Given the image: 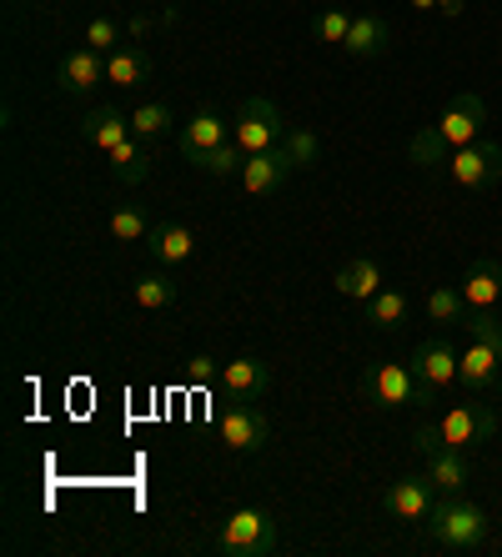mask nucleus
I'll return each mask as SVG.
<instances>
[{"label": "nucleus", "instance_id": "nucleus-1", "mask_svg": "<svg viewBox=\"0 0 502 557\" xmlns=\"http://www.w3.org/2000/svg\"><path fill=\"white\" fill-rule=\"evenodd\" d=\"M482 126H488V101H482L477 91H463L438 116V126H427V131H417L413 136V161L417 166H442L457 146L477 141Z\"/></svg>", "mask_w": 502, "mask_h": 557}, {"label": "nucleus", "instance_id": "nucleus-2", "mask_svg": "<svg viewBox=\"0 0 502 557\" xmlns=\"http://www.w3.org/2000/svg\"><path fill=\"white\" fill-rule=\"evenodd\" d=\"M467 347L457 357V387L467 397H488L502 382V317L498 311H467Z\"/></svg>", "mask_w": 502, "mask_h": 557}, {"label": "nucleus", "instance_id": "nucleus-3", "mask_svg": "<svg viewBox=\"0 0 502 557\" xmlns=\"http://www.w3.org/2000/svg\"><path fill=\"white\" fill-rule=\"evenodd\" d=\"M427 532H432V543H438L442 553H473V547L488 543L492 522H488V512H482L477 503H467L463 493L457 497L438 493V503H432V512H427Z\"/></svg>", "mask_w": 502, "mask_h": 557}, {"label": "nucleus", "instance_id": "nucleus-4", "mask_svg": "<svg viewBox=\"0 0 502 557\" xmlns=\"http://www.w3.org/2000/svg\"><path fill=\"white\" fill-rule=\"evenodd\" d=\"M221 557H271L277 553V522L261 507H236L232 518L217 528Z\"/></svg>", "mask_w": 502, "mask_h": 557}, {"label": "nucleus", "instance_id": "nucleus-5", "mask_svg": "<svg viewBox=\"0 0 502 557\" xmlns=\"http://www.w3.org/2000/svg\"><path fill=\"white\" fill-rule=\"evenodd\" d=\"M286 121L282 111H277V101H267V96H246L242 111H236L232 121V141L242 146V156H257V151H277V146L286 141Z\"/></svg>", "mask_w": 502, "mask_h": 557}, {"label": "nucleus", "instance_id": "nucleus-6", "mask_svg": "<svg viewBox=\"0 0 502 557\" xmlns=\"http://www.w3.org/2000/svg\"><path fill=\"white\" fill-rule=\"evenodd\" d=\"M432 432H438V447L473 453V447H482V442L498 437V412H488V407H477L473 397H467V403H452L448 412L432 422Z\"/></svg>", "mask_w": 502, "mask_h": 557}, {"label": "nucleus", "instance_id": "nucleus-7", "mask_svg": "<svg viewBox=\"0 0 502 557\" xmlns=\"http://www.w3.org/2000/svg\"><path fill=\"white\" fill-rule=\"evenodd\" d=\"M362 403L382 407V412H397V407H423V387H417V372L407 362H377L362 372Z\"/></svg>", "mask_w": 502, "mask_h": 557}, {"label": "nucleus", "instance_id": "nucleus-8", "mask_svg": "<svg viewBox=\"0 0 502 557\" xmlns=\"http://www.w3.org/2000/svg\"><path fill=\"white\" fill-rule=\"evenodd\" d=\"M457 357H463V351L452 347L448 337L417 342L413 372H417V387H423V403H438V397H448V392L457 387Z\"/></svg>", "mask_w": 502, "mask_h": 557}, {"label": "nucleus", "instance_id": "nucleus-9", "mask_svg": "<svg viewBox=\"0 0 502 557\" xmlns=\"http://www.w3.org/2000/svg\"><path fill=\"white\" fill-rule=\"evenodd\" d=\"M442 166H448V176L463 186V191H488V186L502 182V146L477 136V141L457 146Z\"/></svg>", "mask_w": 502, "mask_h": 557}, {"label": "nucleus", "instance_id": "nucleus-10", "mask_svg": "<svg viewBox=\"0 0 502 557\" xmlns=\"http://www.w3.org/2000/svg\"><path fill=\"white\" fill-rule=\"evenodd\" d=\"M221 442H226L232 453H261V447L271 442L267 412H261V407H252V403L226 407V412H221Z\"/></svg>", "mask_w": 502, "mask_h": 557}, {"label": "nucleus", "instance_id": "nucleus-11", "mask_svg": "<svg viewBox=\"0 0 502 557\" xmlns=\"http://www.w3.org/2000/svg\"><path fill=\"white\" fill-rule=\"evenodd\" d=\"M432 503H438V487H432V478H427V472H423V478H397L382 493V507L392 512V518H402V522H427Z\"/></svg>", "mask_w": 502, "mask_h": 557}, {"label": "nucleus", "instance_id": "nucleus-12", "mask_svg": "<svg viewBox=\"0 0 502 557\" xmlns=\"http://www.w3.org/2000/svg\"><path fill=\"white\" fill-rule=\"evenodd\" d=\"M106 81V55L90 51V46H76V51H65L61 65H56V86L65 96H90L96 86Z\"/></svg>", "mask_w": 502, "mask_h": 557}, {"label": "nucleus", "instance_id": "nucleus-13", "mask_svg": "<svg viewBox=\"0 0 502 557\" xmlns=\"http://www.w3.org/2000/svg\"><path fill=\"white\" fill-rule=\"evenodd\" d=\"M292 171H296V161L286 156V146H277V151L246 156V166H242V176H236V182H242L246 196H267V191H277Z\"/></svg>", "mask_w": 502, "mask_h": 557}, {"label": "nucleus", "instance_id": "nucleus-14", "mask_svg": "<svg viewBox=\"0 0 502 557\" xmlns=\"http://www.w3.org/2000/svg\"><path fill=\"white\" fill-rule=\"evenodd\" d=\"M221 141H232V126H226V121H221L211 106H201V111H196V116L181 126V156H186L192 166H201V156L217 151Z\"/></svg>", "mask_w": 502, "mask_h": 557}, {"label": "nucleus", "instance_id": "nucleus-15", "mask_svg": "<svg viewBox=\"0 0 502 557\" xmlns=\"http://www.w3.org/2000/svg\"><path fill=\"white\" fill-rule=\"evenodd\" d=\"M267 387H271V376H267L261 357H232V362H221V392H226L232 403H257Z\"/></svg>", "mask_w": 502, "mask_h": 557}, {"label": "nucleus", "instance_id": "nucleus-16", "mask_svg": "<svg viewBox=\"0 0 502 557\" xmlns=\"http://www.w3.org/2000/svg\"><path fill=\"white\" fill-rule=\"evenodd\" d=\"M463 301L467 311H498L502 307V261L477 257L463 276Z\"/></svg>", "mask_w": 502, "mask_h": 557}, {"label": "nucleus", "instance_id": "nucleus-17", "mask_svg": "<svg viewBox=\"0 0 502 557\" xmlns=\"http://www.w3.org/2000/svg\"><path fill=\"white\" fill-rule=\"evenodd\" d=\"M382 267H377L372 257H352V261H342L336 267V276H332V286H336V297H347V301H372L377 292H382Z\"/></svg>", "mask_w": 502, "mask_h": 557}, {"label": "nucleus", "instance_id": "nucleus-18", "mask_svg": "<svg viewBox=\"0 0 502 557\" xmlns=\"http://www.w3.org/2000/svg\"><path fill=\"white\" fill-rule=\"evenodd\" d=\"M342 51L362 55V61H372V55H387V51H392V26H387L377 11L352 15V30H347V46H342Z\"/></svg>", "mask_w": 502, "mask_h": 557}, {"label": "nucleus", "instance_id": "nucleus-19", "mask_svg": "<svg viewBox=\"0 0 502 557\" xmlns=\"http://www.w3.org/2000/svg\"><path fill=\"white\" fill-rule=\"evenodd\" d=\"M106 81H111L117 91H136L142 81H151V55H146L142 46L121 40L117 51L106 55Z\"/></svg>", "mask_w": 502, "mask_h": 557}, {"label": "nucleus", "instance_id": "nucleus-20", "mask_svg": "<svg viewBox=\"0 0 502 557\" xmlns=\"http://www.w3.org/2000/svg\"><path fill=\"white\" fill-rule=\"evenodd\" d=\"M427 478H432V487H438L442 497L467 493V482H473V472H467V453H452V447H438V453L427 457Z\"/></svg>", "mask_w": 502, "mask_h": 557}, {"label": "nucleus", "instance_id": "nucleus-21", "mask_svg": "<svg viewBox=\"0 0 502 557\" xmlns=\"http://www.w3.org/2000/svg\"><path fill=\"white\" fill-rule=\"evenodd\" d=\"M81 136H86L96 151H111V146H121L131 136V116H121L117 106H96V111L81 121Z\"/></svg>", "mask_w": 502, "mask_h": 557}, {"label": "nucleus", "instance_id": "nucleus-22", "mask_svg": "<svg viewBox=\"0 0 502 557\" xmlns=\"http://www.w3.org/2000/svg\"><path fill=\"white\" fill-rule=\"evenodd\" d=\"M176 297H181V286L167 272H142L131 282V301L142 311H167V307H176Z\"/></svg>", "mask_w": 502, "mask_h": 557}, {"label": "nucleus", "instance_id": "nucleus-23", "mask_svg": "<svg viewBox=\"0 0 502 557\" xmlns=\"http://www.w3.org/2000/svg\"><path fill=\"white\" fill-rule=\"evenodd\" d=\"M362 317H367L377 332H397V326L407 322V292H397V286H382L372 301H362Z\"/></svg>", "mask_w": 502, "mask_h": 557}, {"label": "nucleus", "instance_id": "nucleus-24", "mask_svg": "<svg viewBox=\"0 0 502 557\" xmlns=\"http://www.w3.org/2000/svg\"><path fill=\"white\" fill-rule=\"evenodd\" d=\"M111 171H117V182H126V186H142L146 176H151V161H146V141L142 136H126L121 146H111Z\"/></svg>", "mask_w": 502, "mask_h": 557}, {"label": "nucleus", "instance_id": "nucleus-25", "mask_svg": "<svg viewBox=\"0 0 502 557\" xmlns=\"http://www.w3.org/2000/svg\"><path fill=\"white\" fill-rule=\"evenodd\" d=\"M151 251H156V261H167V267H181V261H192V257H196L192 226H176V221L156 226V232H151Z\"/></svg>", "mask_w": 502, "mask_h": 557}, {"label": "nucleus", "instance_id": "nucleus-26", "mask_svg": "<svg viewBox=\"0 0 502 557\" xmlns=\"http://www.w3.org/2000/svg\"><path fill=\"white\" fill-rule=\"evenodd\" d=\"M427 317L442 322V326H463L467 322L463 286H432V292H427Z\"/></svg>", "mask_w": 502, "mask_h": 557}, {"label": "nucleus", "instance_id": "nucleus-27", "mask_svg": "<svg viewBox=\"0 0 502 557\" xmlns=\"http://www.w3.org/2000/svg\"><path fill=\"white\" fill-rule=\"evenodd\" d=\"M171 106L167 101H146L131 111V136H142V141H151V136H161V131H171Z\"/></svg>", "mask_w": 502, "mask_h": 557}, {"label": "nucleus", "instance_id": "nucleus-28", "mask_svg": "<svg viewBox=\"0 0 502 557\" xmlns=\"http://www.w3.org/2000/svg\"><path fill=\"white\" fill-rule=\"evenodd\" d=\"M151 221H146V211H136V207H117L111 211V236L117 242H151Z\"/></svg>", "mask_w": 502, "mask_h": 557}, {"label": "nucleus", "instance_id": "nucleus-29", "mask_svg": "<svg viewBox=\"0 0 502 557\" xmlns=\"http://www.w3.org/2000/svg\"><path fill=\"white\" fill-rule=\"evenodd\" d=\"M242 166H246V156L236 141H221L217 151L201 156V171H207V176H242Z\"/></svg>", "mask_w": 502, "mask_h": 557}, {"label": "nucleus", "instance_id": "nucleus-30", "mask_svg": "<svg viewBox=\"0 0 502 557\" xmlns=\"http://www.w3.org/2000/svg\"><path fill=\"white\" fill-rule=\"evenodd\" d=\"M347 30H352V15H347V11H336V5H327V11L317 15L311 36L322 40V46H347Z\"/></svg>", "mask_w": 502, "mask_h": 557}, {"label": "nucleus", "instance_id": "nucleus-31", "mask_svg": "<svg viewBox=\"0 0 502 557\" xmlns=\"http://www.w3.org/2000/svg\"><path fill=\"white\" fill-rule=\"evenodd\" d=\"M81 46H90V51H101V55H111L121 46V26L111 21V15H96L86 26V36H81Z\"/></svg>", "mask_w": 502, "mask_h": 557}, {"label": "nucleus", "instance_id": "nucleus-32", "mask_svg": "<svg viewBox=\"0 0 502 557\" xmlns=\"http://www.w3.org/2000/svg\"><path fill=\"white\" fill-rule=\"evenodd\" d=\"M286 156H292L296 166H311V161H317V156H322V141H317V136H311V131H286Z\"/></svg>", "mask_w": 502, "mask_h": 557}, {"label": "nucleus", "instance_id": "nucleus-33", "mask_svg": "<svg viewBox=\"0 0 502 557\" xmlns=\"http://www.w3.org/2000/svg\"><path fill=\"white\" fill-rule=\"evenodd\" d=\"M186 376H192L196 387H207V382H221V362H217V357H192V362H186Z\"/></svg>", "mask_w": 502, "mask_h": 557}, {"label": "nucleus", "instance_id": "nucleus-34", "mask_svg": "<svg viewBox=\"0 0 502 557\" xmlns=\"http://www.w3.org/2000/svg\"><path fill=\"white\" fill-rule=\"evenodd\" d=\"M463 5H467V0H438L442 15H463Z\"/></svg>", "mask_w": 502, "mask_h": 557}, {"label": "nucleus", "instance_id": "nucleus-35", "mask_svg": "<svg viewBox=\"0 0 502 557\" xmlns=\"http://www.w3.org/2000/svg\"><path fill=\"white\" fill-rule=\"evenodd\" d=\"M413 11H438V0H407Z\"/></svg>", "mask_w": 502, "mask_h": 557}]
</instances>
